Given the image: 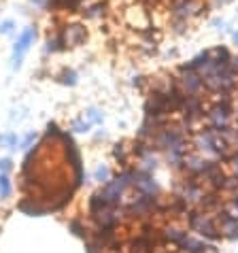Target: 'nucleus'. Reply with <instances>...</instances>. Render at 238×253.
I'll use <instances>...</instances> for the list:
<instances>
[{"label":"nucleus","instance_id":"obj_1","mask_svg":"<svg viewBox=\"0 0 238 253\" xmlns=\"http://www.w3.org/2000/svg\"><path fill=\"white\" fill-rule=\"evenodd\" d=\"M34 39H37V30L30 26V28H26V30L19 34V39H17V43L15 47H13V68H19L22 66V58H24V53L30 49V45L34 43Z\"/></svg>","mask_w":238,"mask_h":253},{"label":"nucleus","instance_id":"obj_2","mask_svg":"<svg viewBox=\"0 0 238 253\" xmlns=\"http://www.w3.org/2000/svg\"><path fill=\"white\" fill-rule=\"evenodd\" d=\"M85 39H87V32L81 24H68L62 28V32H60L62 47H79Z\"/></svg>","mask_w":238,"mask_h":253},{"label":"nucleus","instance_id":"obj_3","mask_svg":"<svg viewBox=\"0 0 238 253\" xmlns=\"http://www.w3.org/2000/svg\"><path fill=\"white\" fill-rule=\"evenodd\" d=\"M181 83H183V87L187 89V92L194 94V92H198V89H200L202 79L196 73H192V70H187V75L183 77V81H181Z\"/></svg>","mask_w":238,"mask_h":253},{"label":"nucleus","instance_id":"obj_4","mask_svg":"<svg viewBox=\"0 0 238 253\" xmlns=\"http://www.w3.org/2000/svg\"><path fill=\"white\" fill-rule=\"evenodd\" d=\"M192 228H196V230H200L202 234H206V236H215V230H213V226L208 223L206 219H202V217H192Z\"/></svg>","mask_w":238,"mask_h":253},{"label":"nucleus","instance_id":"obj_5","mask_svg":"<svg viewBox=\"0 0 238 253\" xmlns=\"http://www.w3.org/2000/svg\"><path fill=\"white\" fill-rule=\"evenodd\" d=\"M19 211H22V213H26V215H43L47 209H45V207L34 205V202H28V200H24L22 205H19Z\"/></svg>","mask_w":238,"mask_h":253},{"label":"nucleus","instance_id":"obj_6","mask_svg":"<svg viewBox=\"0 0 238 253\" xmlns=\"http://www.w3.org/2000/svg\"><path fill=\"white\" fill-rule=\"evenodd\" d=\"M211 117L215 119V124L217 126H221V124H226L228 122V104H219L213 113H211Z\"/></svg>","mask_w":238,"mask_h":253},{"label":"nucleus","instance_id":"obj_7","mask_svg":"<svg viewBox=\"0 0 238 253\" xmlns=\"http://www.w3.org/2000/svg\"><path fill=\"white\" fill-rule=\"evenodd\" d=\"M11 196V181L4 172H0V198H9Z\"/></svg>","mask_w":238,"mask_h":253},{"label":"nucleus","instance_id":"obj_8","mask_svg":"<svg viewBox=\"0 0 238 253\" xmlns=\"http://www.w3.org/2000/svg\"><path fill=\"white\" fill-rule=\"evenodd\" d=\"M104 9H107V6H104L102 2H98V4L89 6V9L85 11V17H87V19H98L100 15H104Z\"/></svg>","mask_w":238,"mask_h":253},{"label":"nucleus","instance_id":"obj_9","mask_svg":"<svg viewBox=\"0 0 238 253\" xmlns=\"http://www.w3.org/2000/svg\"><path fill=\"white\" fill-rule=\"evenodd\" d=\"M138 177V174H136ZM141 181H136L138 183V187H143V189H147V192H156V183H153V181L149 179V177H145V174H141V177H138Z\"/></svg>","mask_w":238,"mask_h":253},{"label":"nucleus","instance_id":"obj_10","mask_svg":"<svg viewBox=\"0 0 238 253\" xmlns=\"http://www.w3.org/2000/svg\"><path fill=\"white\" fill-rule=\"evenodd\" d=\"M60 81L64 83V85H75V83H77V75L73 73V70H64V73L60 75Z\"/></svg>","mask_w":238,"mask_h":253},{"label":"nucleus","instance_id":"obj_11","mask_svg":"<svg viewBox=\"0 0 238 253\" xmlns=\"http://www.w3.org/2000/svg\"><path fill=\"white\" fill-rule=\"evenodd\" d=\"M89 126H92V124L85 122V119H77V122L73 124V130H75V132H87Z\"/></svg>","mask_w":238,"mask_h":253},{"label":"nucleus","instance_id":"obj_12","mask_svg":"<svg viewBox=\"0 0 238 253\" xmlns=\"http://www.w3.org/2000/svg\"><path fill=\"white\" fill-rule=\"evenodd\" d=\"M13 28H15V24H13L11 19H6V22L0 24V34H11V32H13Z\"/></svg>","mask_w":238,"mask_h":253},{"label":"nucleus","instance_id":"obj_13","mask_svg":"<svg viewBox=\"0 0 238 253\" xmlns=\"http://www.w3.org/2000/svg\"><path fill=\"white\" fill-rule=\"evenodd\" d=\"M11 166H13V164H11V160H9V158L0 160V172H4V174H6V172L11 170Z\"/></svg>","mask_w":238,"mask_h":253},{"label":"nucleus","instance_id":"obj_14","mask_svg":"<svg viewBox=\"0 0 238 253\" xmlns=\"http://www.w3.org/2000/svg\"><path fill=\"white\" fill-rule=\"evenodd\" d=\"M96 179L98 181H107L109 179V170H107V168H104V166L98 168V170H96Z\"/></svg>","mask_w":238,"mask_h":253},{"label":"nucleus","instance_id":"obj_15","mask_svg":"<svg viewBox=\"0 0 238 253\" xmlns=\"http://www.w3.org/2000/svg\"><path fill=\"white\" fill-rule=\"evenodd\" d=\"M34 140H37V132H30V134L26 136V140H24V145H22V147H24V149H28V147H30Z\"/></svg>","mask_w":238,"mask_h":253},{"label":"nucleus","instance_id":"obj_16","mask_svg":"<svg viewBox=\"0 0 238 253\" xmlns=\"http://www.w3.org/2000/svg\"><path fill=\"white\" fill-rule=\"evenodd\" d=\"M34 6H40V9H47L49 6V0H30Z\"/></svg>","mask_w":238,"mask_h":253},{"label":"nucleus","instance_id":"obj_17","mask_svg":"<svg viewBox=\"0 0 238 253\" xmlns=\"http://www.w3.org/2000/svg\"><path fill=\"white\" fill-rule=\"evenodd\" d=\"M89 119H92V122H102V117H100V113H98L96 109L89 111Z\"/></svg>","mask_w":238,"mask_h":253},{"label":"nucleus","instance_id":"obj_18","mask_svg":"<svg viewBox=\"0 0 238 253\" xmlns=\"http://www.w3.org/2000/svg\"><path fill=\"white\" fill-rule=\"evenodd\" d=\"M4 140H6V143H9V147H15V145H17V136H15V134H9V136H6Z\"/></svg>","mask_w":238,"mask_h":253},{"label":"nucleus","instance_id":"obj_19","mask_svg":"<svg viewBox=\"0 0 238 253\" xmlns=\"http://www.w3.org/2000/svg\"><path fill=\"white\" fill-rule=\"evenodd\" d=\"M234 43L238 45V32H234Z\"/></svg>","mask_w":238,"mask_h":253},{"label":"nucleus","instance_id":"obj_20","mask_svg":"<svg viewBox=\"0 0 238 253\" xmlns=\"http://www.w3.org/2000/svg\"><path fill=\"white\" fill-rule=\"evenodd\" d=\"M234 205H236V207H238V198H236V200H234Z\"/></svg>","mask_w":238,"mask_h":253},{"label":"nucleus","instance_id":"obj_21","mask_svg":"<svg viewBox=\"0 0 238 253\" xmlns=\"http://www.w3.org/2000/svg\"><path fill=\"white\" fill-rule=\"evenodd\" d=\"M145 2H153V0H145Z\"/></svg>","mask_w":238,"mask_h":253},{"label":"nucleus","instance_id":"obj_22","mask_svg":"<svg viewBox=\"0 0 238 253\" xmlns=\"http://www.w3.org/2000/svg\"><path fill=\"white\" fill-rule=\"evenodd\" d=\"M236 170H238V162H236Z\"/></svg>","mask_w":238,"mask_h":253}]
</instances>
